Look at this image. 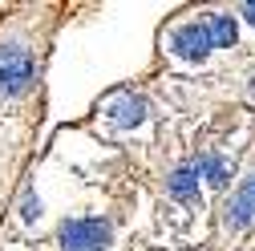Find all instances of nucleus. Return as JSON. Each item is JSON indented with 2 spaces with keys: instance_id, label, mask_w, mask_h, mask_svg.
I'll use <instances>...</instances> for the list:
<instances>
[{
  "instance_id": "9d476101",
  "label": "nucleus",
  "mask_w": 255,
  "mask_h": 251,
  "mask_svg": "<svg viewBox=\"0 0 255 251\" xmlns=\"http://www.w3.org/2000/svg\"><path fill=\"white\" fill-rule=\"evenodd\" d=\"M4 158H8V150H4V142H0V170H4Z\"/></svg>"
},
{
  "instance_id": "6e6552de",
  "label": "nucleus",
  "mask_w": 255,
  "mask_h": 251,
  "mask_svg": "<svg viewBox=\"0 0 255 251\" xmlns=\"http://www.w3.org/2000/svg\"><path fill=\"white\" fill-rule=\"evenodd\" d=\"M37 215H41V199H37L33 191H24V199H20V219H24V223H33Z\"/></svg>"
},
{
  "instance_id": "0eeeda50",
  "label": "nucleus",
  "mask_w": 255,
  "mask_h": 251,
  "mask_svg": "<svg viewBox=\"0 0 255 251\" xmlns=\"http://www.w3.org/2000/svg\"><path fill=\"white\" fill-rule=\"evenodd\" d=\"M207 37H211V49H235V41H239L235 16H227V12L211 16V20H207Z\"/></svg>"
},
{
  "instance_id": "39448f33",
  "label": "nucleus",
  "mask_w": 255,
  "mask_h": 251,
  "mask_svg": "<svg viewBox=\"0 0 255 251\" xmlns=\"http://www.w3.org/2000/svg\"><path fill=\"white\" fill-rule=\"evenodd\" d=\"M110 122L114 126H122V130H130V126H142L146 122V102L142 98H134V93H122V98H114L110 102Z\"/></svg>"
},
{
  "instance_id": "20e7f679",
  "label": "nucleus",
  "mask_w": 255,
  "mask_h": 251,
  "mask_svg": "<svg viewBox=\"0 0 255 251\" xmlns=\"http://www.w3.org/2000/svg\"><path fill=\"white\" fill-rule=\"evenodd\" d=\"M251 219H255V170L235 186V195L227 199V207H223V227L227 231H243Z\"/></svg>"
},
{
  "instance_id": "7ed1b4c3",
  "label": "nucleus",
  "mask_w": 255,
  "mask_h": 251,
  "mask_svg": "<svg viewBox=\"0 0 255 251\" xmlns=\"http://www.w3.org/2000/svg\"><path fill=\"white\" fill-rule=\"evenodd\" d=\"M170 53L182 57V61H207L211 57V37H207V20H182L170 28L166 37Z\"/></svg>"
},
{
  "instance_id": "f257e3e1",
  "label": "nucleus",
  "mask_w": 255,
  "mask_h": 251,
  "mask_svg": "<svg viewBox=\"0 0 255 251\" xmlns=\"http://www.w3.org/2000/svg\"><path fill=\"white\" fill-rule=\"evenodd\" d=\"M41 77V45L24 24H12L0 37V114L16 110Z\"/></svg>"
},
{
  "instance_id": "1a4fd4ad",
  "label": "nucleus",
  "mask_w": 255,
  "mask_h": 251,
  "mask_svg": "<svg viewBox=\"0 0 255 251\" xmlns=\"http://www.w3.org/2000/svg\"><path fill=\"white\" fill-rule=\"evenodd\" d=\"M239 12H243V16H247V24H251V28H255V0H251V4H243V8H239Z\"/></svg>"
},
{
  "instance_id": "423d86ee",
  "label": "nucleus",
  "mask_w": 255,
  "mask_h": 251,
  "mask_svg": "<svg viewBox=\"0 0 255 251\" xmlns=\"http://www.w3.org/2000/svg\"><path fill=\"white\" fill-rule=\"evenodd\" d=\"M166 191H170V199H178V203H199V174H195V166H178V170L166 178Z\"/></svg>"
},
{
  "instance_id": "f03ea898",
  "label": "nucleus",
  "mask_w": 255,
  "mask_h": 251,
  "mask_svg": "<svg viewBox=\"0 0 255 251\" xmlns=\"http://www.w3.org/2000/svg\"><path fill=\"white\" fill-rule=\"evenodd\" d=\"M114 239V227L106 219H65L57 231L61 251H106Z\"/></svg>"
}]
</instances>
